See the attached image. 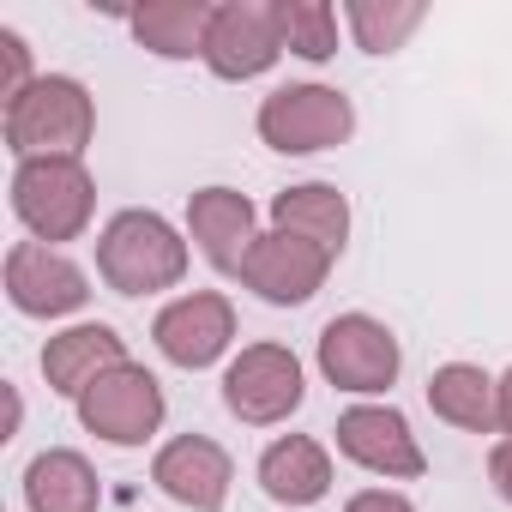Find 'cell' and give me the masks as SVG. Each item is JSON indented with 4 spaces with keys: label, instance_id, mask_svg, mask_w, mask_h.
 <instances>
[{
    "label": "cell",
    "instance_id": "cell-14",
    "mask_svg": "<svg viewBox=\"0 0 512 512\" xmlns=\"http://www.w3.org/2000/svg\"><path fill=\"white\" fill-rule=\"evenodd\" d=\"M187 229H193L199 253L217 272H229V278H241L253 241H260V235H253V199L235 193V187H199L187 199Z\"/></svg>",
    "mask_w": 512,
    "mask_h": 512
},
{
    "label": "cell",
    "instance_id": "cell-8",
    "mask_svg": "<svg viewBox=\"0 0 512 512\" xmlns=\"http://www.w3.org/2000/svg\"><path fill=\"white\" fill-rule=\"evenodd\" d=\"M398 338L368 314H338L320 332V374L338 392H386L398 380Z\"/></svg>",
    "mask_w": 512,
    "mask_h": 512
},
{
    "label": "cell",
    "instance_id": "cell-16",
    "mask_svg": "<svg viewBox=\"0 0 512 512\" xmlns=\"http://www.w3.org/2000/svg\"><path fill=\"white\" fill-rule=\"evenodd\" d=\"M260 482H266V494H272L278 506H314V500H326V488H332V458H326L320 440L284 434V440L266 446Z\"/></svg>",
    "mask_w": 512,
    "mask_h": 512
},
{
    "label": "cell",
    "instance_id": "cell-11",
    "mask_svg": "<svg viewBox=\"0 0 512 512\" xmlns=\"http://www.w3.org/2000/svg\"><path fill=\"white\" fill-rule=\"evenodd\" d=\"M151 338H157V350L175 362V368H211L223 350H229V338H235V308H229V296H217V290H193V296H181V302H169L163 314H157V326H151Z\"/></svg>",
    "mask_w": 512,
    "mask_h": 512
},
{
    "label": "cell",
    "instance_id": "cell-20",
    "mask_svg": "<svg viewBox=\"0 0 512 512\" xmlns=\"http://www.w3.org/2000/svg\"><path fill=\"white\" fill-rule=\"evenodd\" d=\"M205 31H211V7L205 0H145L133 13V37L163 55V61H187L205 55Z\"/></svg>",
    "mask_w": 512,
    "mask_h": 512
},
{
    "label": "cell",
    "instance_id": "cell-19",
    "mask_svg": "<svg viewBox=\"0 0 512 512\" xmlns=\"http://www.w3.org/2000/svg\"><path fill=\"white\" fill-rule=\"evenodd\" d=\"M272 223L290 229V235L320 241L326 253H344V241H350V199H344L338 187H326V181L284 187V193L272 199Z\"/></svg>",
    "mask_w": 512,
    "mask_h": 512
},
{
    "label": "cell",
    "instance_id": "cell-2",
    "mask_svg": "<svg viewBox=\"0 0 512 512\" xmlns=\"http://www.w3.org/2000/svg\"><path fill=\"white\" fill-rule=\"evenodd\" d=\"M97 133V109H91V91L79 79H37L31 91H19L7 103V151L19 163L31 157H79Z\"/></svg>",
    "mask_w": 512,
    "mask_h": 512
},
{
    "label": "cell",
    "instance_id": "cell-18",
    "mask_svg": "<svg viewBox=\"0 0 512 512\" xmlns=\"http://www.w3.org/2000/svg\"><path fill=\"white\" fill-rule=\"evenodd\" d=\"M25 506L31 512H97L103 506L97 470L79 452L55 446V452L31 458V470H25Z\"/></svg>",
    "mask_w": 512,
    "mask_h": 512
},
{
    "label": "cell",
    "instance_id": "cell-6",
    "mask_svg": "<svg viewBox=\"0 0 512 512\" xmlns=\"http://www.w3.org/2000/svg\"><path fill=\"white\" fill-rule=\"evenodd\" d=\"M284 55V31H278V7L266 0H229L211 7V31H205V67L217 79H260L272 61Z\"/></svg>",
    "mask_w": 512,
    "mask_h": 512
},
{
    "label": "cell",
    "instance_id": "cell-22",
    "mask_svg": "<svg viewBox=\"0 0 512 512\" xmlns=\"http://www.w3.org/2000/svg\"><path fill=\"white\" fill-rule=\"evenodd\" d=\"M278 31H284V49L302 61L338 55V13L326 0H278Z\"/></svg>",
    "mask_w": 512,
    "mask_h": 512
},
{
    "label": "cell",
    "instance_id": "cell-21",
    "mask_svg": "<svg viewBox=\"0 0 512 512\" xmlns=\"http://www.w3.org/2000/svg\"><path fill=\"white\" fill-rule=\"evenodd\" d=\"M344 19H350V31H356V43L368 49V55H392V49H404V37L428 19V7L422 0H350L344 7Z\"/></svg>",
    "mask_w": 512,
    "mask_h": 512
},
{
    "label": "cell",
    "instance_id": "cell-5",
    "mask_svg": "<svg viewBox=\"0 0 512 512\" xmlns=\"http://www.w3.org/2000/svg\"><path fill=\"white\" fill-rule=\"evenodd\" d=\"M302 362H296V350H284V344H247L235 362H229V374H223V404H229V416H241V422H253V428H272V422H284V416H296L302 410Z\"/></svg>",
    "mask_w": 512,
    "mask_h": 512
},
{
    "label": "cell",
    "instance_id": "cell-15",
    "mask_svg": "<svg viewBox=\"0 0 512 512\" xmlns=\"http://www.w3.org/2000/svg\"><path fill=\"white\" fill-rule=\"evenodd\" d=\"M121 362H127V344H121L115 326H73V332L49 338V350H43V374H49V386L67 392V398H85V392H91L109 368H121Z\"/></svg>",
    "mask_w": 512,
    "mask_h": 512
},
{
    "label": "cell",
    "instance_id": "cell-9",
    "mask_svg": "<svg viewBox=\"0 0 512 512\" xmlns=\"http://www.w3.org/2000/svg\"><path fill=\"white\" fill-rule=\"evenodd\" d=\"M332 260H338V253H326L320 241L290 235V229H272V235L253 241L247 266H241V284H247V290H260V296L278 302V308H296V302H308V296L326 284Z\"/></svg>",
    "mask_w": 512,
    "mask_h": 512
},
{
    "label": "cell",
    "instance_id": "cell-10",
    "mask_svg": "<svg viewBox=\"0 0 512 512\" xmlns=\"http://www.w3.org/2000/svg\"><path fill=\"white\" fill-rule=\"evenodd\" d=\"M7 296L31 320H61V314H79L91 302V284H85V272L67 260L61 247L19 241L7 253Z\"/></svg>",
    "mask_w": 512,
    "mask_h": 512
},
{
    "label": "cell",
    "instance_id": "cell-23",
    "mask_svg": "<svg viewBox=\"0 0 512 512\" xmlns=\"http://www.w3.org/2000/svg\"><path fill=\"white\" fill-rule=\"evenodd\" d=\"M0 61H7V79H0V97H7V103L37 85V79H31V49H25L19 31H0Z\"/></svg>",
    "mask_w": 512,
    "mask_h": 512
},
{
    "label": "cell",
    "instance_id": "cell-25",
    "mask_svg": "<svg viewBox=\"0 0 512 512\" xmlns=\"http://www.w3.org/2000/svg\"><path fill=\"white\" fill-rule=\"evenodd\" d=\"M488 482H494V494H500V500H512V434L488 452Z\"/></svg>",
    "mask_w": 512,
    "mask_h": 512
},
{
    "label": "cell",
    "instance_id": "cell-26",
    "mask_svg": "<svg viewBox=\"0 0 512 512\" xmlns=\"http://www.w3.org/2000/svg\"><path fill=\"white\" fill-rule=\"evenodd\" d=\"M500 428L512 434V368H506V380H500Z\"/></svg>",
    "mask_w": 512,
    "mask_h": 512
},
{
    "label": "cell",
    "instance_id": "cell-13",
    "mask_svg": "<svg viewBox=\"0 0 512 512\" xmlns=\"http://www.w3.org/2000/svg\"><path fill=\"white\" fill-rule=\"evenodd\" d=\"M229 476H235V470H229V452H223L217 440H205V434L169 440V446L157 452V464H151V482H157L169 500L193 506V512H223Z\"/></svg>",
    "mask_w": 512,
    "mask_h": 512
},
{
    "label": "cell",
    "instance_id": "cell-1",
    "mask_svg": "<svg viewBox=\"0 0 512 512\" xmlns=\"http://www.w3.org/2000/svg\"><path fill=\"white\" fill-rule=\"evenodd\" d=\"M97 272L121 296H157L187 278V241L157 211H115L97 235Z\"/></svg>",
    "mask_w": 512,
    "mask_h": 512
},
{
    "label": "cell",
    "instance_id": "cell-7",
    "mask_svg": "<svg viewBox=\"0 0 512 512\" xmlns=\"http://www.w3.org/2000/svg\"><path fill=\"white\" fill-rule=\"evenodd\" d=\"M79 422H85L91 434H103L109 446H139V440H151V434L163 428V386H157V374H145V368H133V362L109 368V374L79 398Z\"/></svg>",
    "mask_w": 512,
    "mask_h": 512
},
{
    "label": "cell",
    "instance_id": "cell-4",
    "mask_svg": "<svg viewBox=\"0 0 512 512\" xmlns=\"http://www.w3.org/2000/svg\"><path fill=\"white\" fill-rule=\"evenodd\" d=\"M350 127H356V109L332 85H284L260 103V139L284 157L332 151L350 139Z\"/></svg>",
    "mask_w": 512,
    "mask_h": 512
},
{
    "label": "cell",
    "instance_id": "cell-12",
    "mask_svg": "<svg viewBox=\"0 0 512 512\" xmlns=\"http://www.w3.org/2000/svg\"><path fill=\"white\" fill-rule=\"evenodd\" d=\"M338 452H344L350 464H362V470H374V476H398V482H410V476L428 470V458H422L410 422H404L392 404H356V410H344V416H338Z\"/></svg>",
    "mask_w": 512,
    "mask_h": 512
},
{
    "label": "cell",
    "instance_id": "cell-3",
    "mask_svg": "<svg viewBox=\"0 0 512 512\" xmlns=\"http://www.w3.org/2000/svg\"><path fill=\"white\" fill-rule=\"evenodd\" d=\"M91 205H97V181L79 157H31L13 169V211L43 247L85 235Z\"/></svg>",
    "mask_w": 512,
    "mask_h": 512
},
{
    "label": "cell",
    "instance_id": "cell-24",
    "mask_svg": "<svg viewBox=\"0 0 512 512\" xmlns=\"http://www.w3.org/2000/svg\"><path fill=\"white\" fill-rule=\"evenodd\" d=\"M344 512H416V506H410L404 494H392V488H362Z\"/></svg>",
    "mask_w": 512,
    "mask_h": 512
},
{
    "label": "cell",
    "instance_id": "cell-17",
    "mask_svg": "<svg viewBox=\"0 0 512 512\" xmlns=\"http://www.w3.org/2000/svg\"><path fill=\"white\" fill-rule=\"evenodd\" d=\"M428 404L440 422L464 428V434H500V380H488L470 362H446L428 380Z\"/></svg>",
    "mask_w": 512,
    "mask_h": 512
}]
</instances>
